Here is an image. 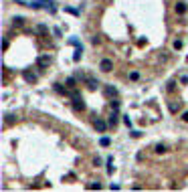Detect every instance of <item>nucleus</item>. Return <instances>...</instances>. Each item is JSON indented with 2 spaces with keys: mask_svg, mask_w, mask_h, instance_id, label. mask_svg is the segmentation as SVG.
I'll list each match as a JSON object with an SVG mask.
<instances>
[{
  "mask_svg": "<svg viewBox=\"0 0 188 192\" xmlns=\"http://www.w3.org/2000/svg\"><path fill=\"white\" fill-rule=\"evenodd\" d=\"M123 123H126L127 127H131V119H130V115H126V117H123Z\"/></svg>",
  "mask_w": 188,
  "mask_h": 192,
  "instance_id": "15",
  "label": "nucleus"
},
{
  "mask_svg": "<svg viewBox=\"0 0 188 192\" xmlns=\"http://www.w3.org/2000/svg\"><path fill=\"white\" fill-rule=\"evenodd\" d=\"M37 32H38V35H47V27H45V24H38V27H37Z\"/></svg>",
  "mask_w": 188,
  "mask_h": 192,
  "instance_id": "12",
  "label": "nucleus"
},
{
  "mask_svg": "<svg viewBox=\"0 0 188 192\" xmlns=\"http://www.w3.org/2000/svg\"><path fill=\"white\" fill-rule=\"evenodd\" d=\"M53 35L55 37H61V28H53Z\"/></svg>",
  "mask_w": 188,
  "mask_h": 192,
  "instance_id": "17",
  "label": "nucleus"
},
{
  "mask_svg": "<svg viewBox=\"0 0 188 192\" xmlns=\"http://www.w3.org/2000/svg\"><path fill=\"white\" fill-rule=\"evenodd\" d=\"M22 77L28 81V83H35V81H37V75H35V73H31V71H24Z\"/></svg>",
  "mask_w": 188,
  "mask_h": 192,
  "instance_id": "5",
  "label": "nucleus"
},
{
  "mask_svg": "<svg viewBox=\"0 0 188 192\" xmlns=\"http://www.w3.org/2000/svg\"><path fill=\"white\" fill-rule=\"evenodd\" d=\"M71 99H73V107L77 109V111H83L85 109V101H83V97H81L77 91H71Z\"/></svg>",
  "mask_w": 188,
  "mask_h": 192,
  "instance_id": "1",
  "label": "nucleus"
},
{
  "mask_svg": "<svg viewBox=\"0 0 188 192\" xmlns=\"http://www.w3.org/2000/svg\"><path fill=\"white\" fill-rule=\"evenodd\" d=\"M67 89H75V79H73V77L67 79Z\"/></svg>",
  "mask_w": 188,
  "mask_h": 192,
  "instance_id": "13",
  "label": "nucleus"
},
{
  "mask_svg": "<svg viewBox=\"0 0 188 192\" xmlns=\"http://www.w3.org/2000/svg\"><path fill=\"white\" fill-rule=\"evenodd\" d=\"M89 188H97V190H99L101 186H99V182H93V184H89Z\"/></svg>",
  "mask_w": 188,
  "mask_h": 192,
  "instance_id": "16",
  "label": "nucleus"
},
{
  "mask_svg": "<svg viewBox=\"0 0 188 192\" xmlns=\"http://www.w3.org/2000/svg\"><path fill=\"white\" fill-rule=\"evenodd\" d=\"M156 152H158V154L166 152V146H164V144H158V146H156Z\"/></svg>",
  "mask_w": 188,
  "mask_h": 192,
  "instance_id": "14",
  "label": "nucleus"
},
{
  "mask_svg": "<svg viewBox=\"0 0 188 192\" xmlns=\"http://www.w3.org/2000/svg\"><path fill=\"white\" fill-rule=\"evenodd\" d=\"M99 144H101V146H103V148H107L109 144H111V140H109V138H105V135H103V138L99 140Z\"/></svg>",
  "mask_w": 188,
  "mask_h": 192,
  "instance_id": "11",
  "label": "nucleus"
},
{
  "mask_svg": "<svg viewBox=\"0 0 188 192\" xmlns=\"http://www.w3.org/2000/svg\"><path fill=\"white\" fill-rule=\"evenodd\" d=\"M105 95L107 97H117V89L111 87V85H105Z\"/></svg>",
  "mask_w": 188,
  "mask_h": 192,
  "instance_id": "4",
  "label": "nucleus"
},
{
  "mask_svg": "<svg viewBox=\"0 0 188 192\" xmlns=\"http://www.w3.org/2000/svg\"><path fill=\"white\" fill-rule=\"evenodd\" d=\"M81 55H83V47H77V51H75V55H73V61L75 63L81 61Z\"/></svg>",
  "mask_w": 188,
  "mask_h": 192,
  "instance_id": "7",
  "label": "nucleus"
},
{
  "mask_svg": "<svg viewBox=\"0 0 188 192\" xmlns=\"http://www.w3.org/2000/svg\"><path fill=\"white\" fill-rule=\"evenodd\" d=\"M99 69H101V71H103V73H109V71H111V69H113V63H111V61H109V59H103V61H101V63H99Z\"/></svg>",
  "mask_w": 188,
  "mask_h": 192,
  "instance_id": "2",
  "label": "nucleus"
},
{
  "mask_svg": "<svg viewBox=\"0 0 188 192\" xmlns=\"http://www.w3.org/2000/svg\"><path fill=\"white\" fill-rule=\"evenodd\" d=\"M109 126H111V127H115V126H117V113H111V115H109Z\"/></svg>",
  "mask_w": 188,
  "mask_h": 192,
  "instance_id": "9",
  "label": "nucleus"
},
{
  "mask_svg": "<svg viewBox=\"0 0 188 192\" xmlns=\"http://www.w3.org/2000/svg\"><path fill=\"white\" fill-rule=\"evenodd\" d=\"M182 119H184V121H188V111H184V115H182Z\"/></svg>",
  "mask_w": 188,
  "mask_h": 192,
  "instance_id": "19",
  "label": "nucleus"
},
{
  "mask_svg": "<svg viewBox=\"0 0 188 192\" xmlns=\"http://www.w3.org/2000/svg\"><path fill=\"white\" fill-rule=\"evenodd\" d=\"M93 126H95V130H97V131H105V130H107V123H105L103 119H99V117L95 119V123H93Z\"/></svg>",
  "mask_w": 188,
  "mask_h": 192,
  "instance_id": "3",
  "label": "nucleus"
},
{
  "mask_svg": "<svg viewBox=\"0 0 188 192\" xmlns=\"http://www.w3.org/2000/svg\"><path fill=\"white\" fill-rule=\"evenodd\" d=\"M87 85H89V89H95V87H97V85H99V83H97V81L93 79V77H87Z\"/></svg>",
  "mask_w": 188,
  "mask_h": 192,
  "instance_id": "10",
  "label": "nucleus"
},
{
  "mask_svg": "<svg viewBox=\"0 0 188 192\" xmlns=\"http://www.w3.org/2000/svg\"><path fill=\"white\" fill-rule=\"evenodd\" d=\"M138 77H140V75L136 73V71H134V73H130V79H134V81H136V79H138Z\"/></svg>",
  "mask_w": 188,
  "mask_h": 192,
  "instance_id": "18",
  "label": "nucleus"
},
{
  "mask_svg": "<svg viewBox=\"0 0 188 192\" xmlns=\"http://www.w3.org/2000/svg\"><path fill=\"white\" fill-rule=\"evenodd\" d=\"M37 63H38V67H41V69H45V67H49L51 61H49V57H38Z\"/></svg>",
  "mask_w": 188,
  "mask_h": 192,
  "instance_id": "6",
  "label": "nucleus"
},
{
  "mask_svg": "<svg viewBox=\"0 0 188 192\" xmlns=\"http://www.w3.org/2000/svg\"><path fill=\"white\" fill-rule=\"evenodd\" d=\"M176 12H178V14H184V12H186V4L184 2H178L176 4Z\"/></svg>",
  "mask_w": 188,
  "mask_h": 192,
  "instance_id": "8",
  "label": "nucleus"
}]
</instances>
